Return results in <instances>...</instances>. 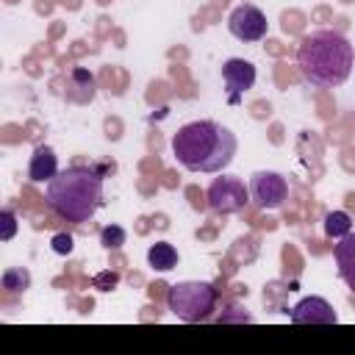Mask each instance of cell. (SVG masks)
I'll list each match as a JSON object with an SVG mask.
<instances>
[{"instance_id": "cell-11", "label": "cell", "mask_w": 355, "mask_h": 355, "mask_svg": "<svg viewBox=\"0 0 355 355\" xmlns=\"http://www.w3.org/2000/svg\"><path fill=\"white\" fill-rule=\"evenodd\" d=\"M58 175V158L53 153V147L42 144L33 150L31 155V164H28V178L33 183H44V180H53Z\"/></svg>"}, {"instance_id": "cell-13", "label": "cell", "mask_w": 355, "mask_h": 355, "mask_svg": "<svg viewBox=\"0 0 355 355\" xmlns=\"http://www.w3.org/2000/svg\"><path fill=\"white\" fill-rule=\"evenodd\" d=\"M347 233H352V219L347 211H330L324 216V236L327 239H344Z\"/></svg>"}, {"instance_id": "cell-10", "label": "cell", "mask_w": 355, "mask_h": 355, "mask_svg": "<svg viewBox=\"0 0 355 355\" xmlns=\"http://www.w3.org/2000/svg\"><path fill=\"white\" fill-rule=\"evenodd\" d=\"M333 258L338 266V277L349 286V291H355V233L338 239V244L333 247Z\"/></svg>"}, {"instance_id": "cell-15", "label": "cell", "mask_w": 355, "mask_h": 355, "mask_svg": "<svg viewBox=\"0 0 355 355\" xmlns=\"http://www.w3.org/2000/svg\"><path fill=\"white\" fill-rule=\"evenodd\" d=\"M125 239H128V233H125L119 225H105V227L100 230V244H103L105 250H116V247H122Z\"/></svg>"}, {"instance_id": "cell-12", "label": "cell", "mask_w": 355, "mask_h": 355, "mask_svg": "<svg viewBox=\"0 0 355 355\" xmlns=\"http://www.w3.org/2000/svg\"><path fill=\"white\" fill-rule=\"evenodd\" d=\"M147 263L158 272H169L175 269L178 263V250L169 244V241H155L150 250H147Z\"/></svg>"}, {"instance_id": "cell-14", "label": "cell", "mask_w": 355, "mask_h": 355, "mask_svg": "<svg viewBox=\"0 0 355 355\" xmlns=\"http://www.w3.org/2000/svg\"><path fill=\"white\" fill-rule=\"evenodd\" d=\"M0 286L6 291H25V288H31V272L22 266H8L0 277Z\"/></svg>"}, {"instance_id": "cell-4", "label": "cell", "mask_w": 355, "mask_h": 355, "mask_svg": "<svg viewBox=\"0 0 355 355\" xmlns=\"http://www.w3.org/2000/svg\"><path fill=\"white\" fill-rule=\"evenodd\" d=\"M216 300H219L216 288L211 283H200V280L175 283L166 291L169 311L183 322H205V319H211V313L216 311Z\"/></svg>"}, {"instance_id": "cell-1", "label": "cell", "mask_w": 355, "mask_h": 355, "mask_svg": "<svg viewBox=\"0 0 355 355\" xmlns=\"http://www.w3.org/2000/svg\"><path fill=\"white\" fill-rule=\"evenodd\" d=\"M236 150H239L236 133L214 119L189 122L178 128V133L172 136V153L178 164L186 166L189 172L216 175L225 166H230Z\"/></svg>"}, {"instance_id": "cell-9", "label": "cell", "mask_w": 355, "mask_h": 355, "mask_svg": "<svg viewBox=\"0 0 355 355\" xmlns=\"http://www.w3.org/2000/svg\"><path fill=\"white\" fill-rule=\"evenodd\" d=\"M336 311L327 300L322 297H305L291 308V322L294 324H336Z\"/></svg>"}, {"instance_id": "cell-6", "label": "cell", "mask_w": 355, "mask_h": 355, "mask_svg": "<svg viewBox=\"0 0 355 355\" xmlns=\"http://www.w3.org/2000/svg\"><path fill=\"white\" fill-rule=\"evenodd\" d=\"M288 197V183L280 172H255L250 178V200L261 208V211H275L286 202Z\"/></svg>"}, {"instance_id": "cell-3", "label": "cell", "mask_w": 355, "mask_h": 355, "mask_svg": "<svg viewBox=\"0 0 355 355\" xmlns=\"http://www.w3.org/2000/svg\"><path fill=\"white\" fill-rule=\"evenodd\" d=\"M44 197L67 222H86L103 205V175L94 166H69L47 180Z\"/></svg>"}, {"instance_id": "cell-7", "label": "cell", "mask_w": 355, "mask_h": 355, "mask_svg": "<svg viewBox=\"0 0 355 355\" xmlns=\"http://www.w3.org/2000/svg\"><path fill=\"white\" fill-rule=\"evenodd\" d=\"M266 17L258 6H236L227 17V31L239 39V42H261L266 36Z\"/></svg>"}, {"instance_id": "cell-2", "label": "cell", "mask_w": 355, "mask_h": 355, "mask_svg": "<svg viewBox=\"0 0 355 355\" xmlns=\"http://www.w3.org/2000/svg\"><path fill=\"white\" fill-rule=\"evenodd\" d=\"M355 64V50L349 39L338 31H313L302 36L297 47V67L311 86L336 89L341 86Z\"/></svg>"}, {"instance_id": "cell-8", "label": "cell", "mask_w": 355, "mask_h": 355, "mask_svg": "<svg viewBox=\"0 0 355 355\" xmlns=\"http://www.w3.org/2000/svg\"><path fill=\"white\" fill-rule=\"evenodd\" d=\"M222 80L227 89V100L236 105L241 100V94L255 86V67L244 58H227L222 64Z\"/></svg>"}, {"instance_id": "cell-5", "label": "cell", "mask_w": 355, "mask_h": 355, "mask_svg": "<svg viewBox=\"0 0 355 355\" xmlns=\"http://www.w3.org/2000/svg\"><path fill=\"white\" fill-rule=\"evenodd\" d=\"M205 200L216 214H236L250 202V186H244V180L236 175H222L214 178L205 191Z\"/></svg>"}, {"instance_id": "cell-18", "label": "cell", "mask_w": 355, "mask_h": 355, "mask_svg": "<svg viewBox=\"0 0 355 355\" xmlns=\"http://www.w3.org/2000/svg\"><path fill=\"white\" fill-rule=\"evenodd\" d=\"M116 283H119V275H116V272H111V269H108V272H100V275H94V277H92V286H94V288H100V291H111Z\"/></svg>"}, {"instance_id": "cell-16", "label": "cell", "mask_w": 355, "mask_h": 355, "mask_svg": "<svg viewBox=\"0 0 355 355\" xmlns=\"http://www.w3.org/2000/svg\"><path fill=\"white\" fill-rule=\"evenodd\" d=\"M14 233H17V216H14L11 208H6V211H0V239L11 241Z\"/></svg>"}, {"instance_id": "cell-17", "label": "cell", "mask_w": 355, "mask_h": 355, "mask_svg": "<svg viewBox=\"0 0 355 355\" xmlns=\"http://www.w3.org/2000/svg\"><path fill=\"white\" fill-rule=\"evenodd\" d=\"M50 247H53V252H58V255H69L72 247H75V239H72L69 233H55L53 241H50Z\"/></svg>"}]
</instances>
